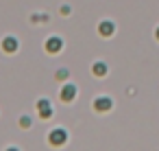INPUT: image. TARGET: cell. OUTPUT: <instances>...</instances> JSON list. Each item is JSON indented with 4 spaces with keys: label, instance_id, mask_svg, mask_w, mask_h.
Instances as JSON below:
<instances>
[{
    "label": "cell",
    "instance_id": "cell-8",
    "mask_svg": "<svg viewBox=\"0 0 159 151\" xmlns=\"http://www.w3.org/2000/svg\"><path fill=\"white\" fill-rule=\"evenodd\" d=\"M92 70H94V75H96V77H105V75H107V64H102V61H96Z\"/></svg>",
    "mask_w": 159,
    "mask_h": 151
},
{
    "label": "cell",
    "instance_id": "cell-9",
    "mask_svg": "<svg viewBox=\"0 0 159 151\" xmlns=\"http://www.w3.org/2000/svg\"><path fill=\"white\" fill-rule=\"evenodd\" d=\"M20 125H22L24 129H26V127H31V118H29V116H22V118H20Z\"/></svg>",
    "mask_w": 159,
    "mask_h": 151
},
{
    "label": "cell",
    "instance_id": "cell-7",
    "mask_svg": "<svg viewBox=\"0 0 159 151\" xmlns=\"http://www.w3.org/2000/svg\"><path fill=\"white\" fill-rule=\"evenodd\" d=\"M18 46H20V44H18V40H16V37H11V35H9V37H5V42H2V48H5L7 53H16V51H18Z\"/></svg>",
    "mask_w": 159,
    "mask_h": 151
},
{
    "label": "cell",
    "instance_id": "cell-1",
    "mask_svg": "<svg viewBox=\"0 0 159 151\" xmlns=\"http://www.w3.org/2000/svg\"><path fill=\"white\" fill-rule=\"evenodd\" d=\"M48 142L50 144H55V147H61L63 142H68V131L66 129H52L50 134H48Z\"/></svg>",
    "mask_w": 159,
    "mask_h": 151
},
{
    "label": "cell",
    "instance_id": "cell-11",
    "mask_svg": "<svg viewBox=\"0 0 159 151\" xmlns=\"http://www.w3.org/2000/svg\"><path fill=\"white\" fill-rule=\"evenodd\" d=\"M7 151H18V149H16V147H9V149H7Z\"/></svg>",
    "mask_w": 159,
    "mask_h": 151
},
{
    "label": "cell",
    "instance_id": "cell-10",
    "mask_svg": "<svg viewBox=\"0 0 159 151\" xmlns=\"http://www.w3.org/2000/svg\"><path fill=\"white\" fill-rule=\"evenodd\" d=\"M68 75H70V72H68V70H66V68H61V70H59V72H57V79H66V77H68Z\"/></svg>",
    "mask_w": 159,
    "mask_h": 151
},
{
    "label": "cell",
    "instance_id": "cell-5",
    "mask_svg": "<svg viewBox=\"0 0 159 151\" xmlns=\"http://www.w3.org/2000/svg\"><path fill=\"white\" fill-rule=\"evenodd\" d=\"M113 31H116V27H113V22H111V20H102V22L98 24V33H100L102 37L113 35Z\"/></svg>",
    "mask_w": 159,
    "mask_h": 151
},
{
    "label": "cell",
    "instance_id": "cell-12",
    "mask_svg": "<svg viewBox=\"0 0 159 151\" xmlns=\"http://www.w3.org/2000/svg\"><path fill=\"white\" fill-rule=\"evenodd\" d=\"M155 35H157V40H159V29H157V33H155Z\"/></svg>",
    "mask_w": 159,
    "mask_h": 151
},
{
    "label": "cell",
    "instance_id": "cell-6",
    "mask_svg": "<svg viewBox=\"0 0 159 151\" xmlns=\"http://www.w3.org/2000/svg\"><path fill=\"white\" fill-rule=\"evenodd\" d=\"M74 96H76V85L68 83V85H63V88H61V101H63V103L72 101Z\"/></svg>",
    "mask_w": 159,
    "mask_h": 151
},
{
    "label": "cell",
    "instance_id": "cell-4",
    "mask_svg": "<svg viewBox=\"0 0 159 151\" xmlns=\"http://www.w3.org/2000/svg\"><path fill=\"white\" fill-rule=\"evenodd\" d=\"M111 105H113V101L109 96H98L94 101V110L96 112H107V110H111Z\"/></svg>",
    "mask_w": 159,
    "mask_h": 151
},
{
    "label": "cell",
    "instance_id": "cell-3",
    "mask_svg": "<svg viewBox=\"0 0 159 151\" xmlns=\"http://www.w3.org/2000/svg\"><path fill=\"white\" fill-rule=\"evenodd\" d=\"M61 46H63L61 37H48V40H46V44H44V48H46V51H48L50 55L59 53V51H61Z\"/></svg>",
    "mask_w": 159,
    "mask_h": 151
},
{
    "label": "cell",
    "instance_id": "cell-2",
    "mask_svg": "<svg viewBox=\"0 0 159 151\" xmlns=\"http://www.w3.org/2000/svg\"><path fill=\"white\" fill-rule=\"evenodd\" d=\"M37 112H39L42 118H50V116H52V105H50V101H48V99H39V101H37Z\"/></svg>",
    "mask_w": 159,
    "mask_h": 151
}]
</instances>
